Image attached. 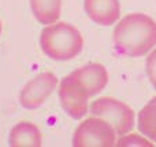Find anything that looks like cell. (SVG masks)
<instances>
[{
    "mask_svg": "<svg viewBox=\"0 0 156 147\" xmlns=\"http://www.w3.org/2000/svg\"><path fill=\"white\" fill-rule=\"evenodd\" d=\"M0 33H2V22H0Z\"/></svg>",
    "mask_w": 156,
    "mask_h": 147,
    "instance_id": "cell-14",
    "label": "cell"
},
{
    "mask_svg": "<svg viewBox=\"0 0 156 147\" xmlns=\"http://www.w3.org/2000/svg\"><path fill=\"white\" fill-rule=\"evenodd\" d=\"M30 7L40 24L51 25L59 19L62 0H30Z\"/></svg>",
    "mask_w": 156,
    "mask_h": 147,
    "instance_id": "cell-10",
    "label": "cell"
},
{
    "mask_svg": "<svg viewBox=\"0 0 156 147\" xmlns=\"http://www.w3.org/2000/svg\"><path fill=\"white\" fill-rule=\"evenodd\" d=\"M58 85V77L52 72H44L32 79L19 94V101L25 109H38Z\"/></svg>",
    "mask_w": 156,
    "mask_h": 147,
    "instance_id": "cell-6",
    "label": "cell"
},
{
    "mask_svg": "<svg viewBox=\"0 0 156 147\" xmlns=\"http://www.w3.org/2000/svg\"><path fill=\"white\" fill-rule=\"evenodd\" d=\"M116 143V132L110 123L96 116L83 120L73 136L74 147H111Z\"/></svg>",
    "mask_w": 156,
    "mask_h": 147,
    "instance_id": "cell-4",
    "label": "cell"
},
{
    "mask_svg": "<svg viewBox=\"0 0 156 147\" xmlns=\"http://www.w3.org/2000/svg\"><path fill=\"white\" fill-rule=\"evenodd\" d=\"M89 113L92 116L100 117L107 123H110L118 136L129 134L134 127L133 109L129 105L123 103L115 98L104 96V98L96 99L89 106Z\"/></svg>",
    "mask_w": 156,
    "mask_h": 147,
    "instance_id": "cell-3",
    "label": "cell"
},
{
    "mask_svg": "<svg viewBox=\"0 0 156 147\" xmlns=\"http://www.w3.org/2000/svg\"><path fill=\"white\" fill-rule=\"evenodd\" d=\"M90 96L71 74L66 76L59 85V101L63 110L74 120H81L89 112L88 101Z\"/></svg>",
    "mask_w": 156,
    "mask_h": 147,
    "instance_id": "cell-5",
    "label": "cell"
},
{
    "mask_svg": "<svg viewBox=\"0 0 156 147\" xmlns=\"http://www.w3.org/2000/svg\"><path fill=\"white\" fill-rule=\"evenodd\" d=\"M115 146H145V147H149V146H154L152 145V140H148L143 136L137 134H129V135H122V138L115 143Z\"/></svg>",
    "mask_w": 156,
    "mask_h": 147,
    "instance_id": "cell-12",
    "label": "cell"
},
{
    "mask_svg": "<svg viewBox=\"0 0 156 147\" xmlns=\"http://www.w3.org/2000/svg\"><path fill=\"white\" fill-rule=\"evenodd\" d=\"M10 146L12 147H40V129L29 121L16 124L10 134Z\"/></svg>",
    "mask_w": 156,
    "mask_h": 147,
    "instance_id": "cell-9",
    "label": "cell"
},
{
    "mask_svg": "<svg viewBox=\"0 0 156 147\" xmlns=\"http://www.w3.org/2000/svg\"><path fill=\"white\" fill-rule=\"evenodd\" d=\"M137 127L141 135L152 142H156V96L140 110Z\"/></svg>",
    "mask_w": 156,
    "mask_h": 147,
    "instance_id": "cell-11",
    "label": "cell"
},
{
    "mask_svg": "<svg viewBox=\"0 0 156 147\" xmlns=\"http://www.w3.org/2000/svg\"><path fill=\"white\" fill-rule=\"evenodd\" d=\"M83 8L93 22L101 26H111L119 19V0H83Z\"/></svg>",
    "mask_w": 156,
    "mask_h": 147,
    "instance_id": "cell-8",
    "label": "cell"
},
{
    "mask_svg": "<svg viewBox=\"0 0 156 147\" xmlns=\"http://www.w3.org/2000/svg\"><path fill=\"white\" fill-rule=\"evenodd\" d=\"M114 44L122 55L144 57L156 46L155 19L141 13L127 14L114 29Z\"/></svg>",
    "mask_w": 156,
    "mask_h": 147,
    "instance_id": "cell-1",
    "label": "cell"
},
{
    "mask_svg": "<svg viewBox=\"0 0 156 147\" xmlns=\"http://www.w3.org/2000/svg\"><path fill=\"white\" fill-rule=\"evenodd\" d=\"M70 74L90 98L100 94L108 84V72L101 63H88Z\"/></svg>",
    "mask_w": 156,
    "mask_h": 147,
    "instance_id": "cell-7",
    "label": "cell"
},
{
    "mask_svg": "<svg viewBox=\"0 0 156 147\" xmlns=\"http://www.w3.org/2000/svg\"><path fill=\"white\" fill-rule=\"evenodd\" d=\"M41 50L55 61H69L76 58L83 48L82 35L67 22H54L47 25L40 36Z\"/></svg>",
    "mask_w": 156,
    "mask_h": 147,
    "instance_id": "cell-2",
    "label": "cell"
},
{
    "mask_svg": "<svg viewBox=\"0 0 156 147\" xmlns=\"http://www.w3.org/2000/svg\"><path fill=\"white\" fill-rule=\"evenodd\" d=\"M145 70H147V76H148L149 83L154 85V88L156 90V48L147 58Z\"/></svg>",
    "mask_w": 156,
    "mask_h": 147,
    "instance_id": "cell-13",
    "label": "cell"
}]
</instances>
